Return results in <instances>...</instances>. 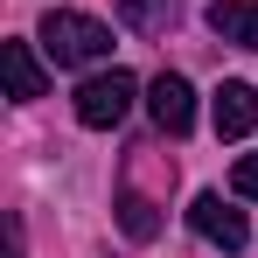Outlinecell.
I'll return each instance as SVG.
<instances>
[{"mask_svg":"<svg viewBox=\"0 0 258 258\" xmlns=\"http://www.w3.org/2000/svg\"><path fill=\"white\" fill-rule=\"evenodd\" d=\"M119 7H126V21L140 35H168L174 28V0H119Z\"/></svg>","mask_w":258,"mask_h":258,"instance_id":"9","label":"cell"},{"mask_svg":"<svg viewBox=\"0 0 258 258\" xmlns=\"http://www.w3.org/2000/svg\"><path fill=\"white\" fill-rule=\"evenodd\" d=\"M147 112H154V126L168 133V140H181V133L196 126V91H188V77L161 70V77L147 84Z\"/></svg>","mask_w":258,"mask_h":258,"instance_id":"4","label":"cell"},{"mask_svg":"<svg viewBox=\"0 0 258 258\" xmlns=\"http://www.w3.org/2000/svg\"><path fill=\"white\" fill-rule=\"evenodd\" d=\"M210 119H216V140H244V133H258V91L251 84H216L210 98Z\"/></svg>","mask_w":258,"mask_h":258,"instance_id":"5","label":"cell"},{"mask_svg":"<svg viewBox=\"0 0 258 258\" xmlns=\"http://www.w3.org/2000/svg\"><path fill=\"white\" fill-rule=\"evenodd\" d=\"M0 70H7V98H21V105L49 91V77H42V63H35L28 42H0Z\"/></svg>","mask_w":258,"mask_h":258,"instance_id":"7","label":"cell"},{"mask_svg":"<svg viewBox=\"0 0 258 258\" xmlns=\"http://www.w3.org/2000/svg\"><path fill=\"white\" fill-rule=\"evenodd\" d=\"M119 230H126L133 244H147V237L161 230V210H154L140 188H119Z\"/></svg>","mask_w":258,"mask_h":258,"instance_id":"8","label":"cell"},{"mask_svg":"<svg viewBox=\"0 0 258 258\" xmlns=\"http://www.w3.org/2000/svg\"><path fill=\"white\" fill-rule=\"evenodd\" d=\"M188 223H196V237H203V244H216V251H230V258L251 244L244 210H230L223 196H196V203H188Z\"/></svg>","mask_w":258,"mask_h":258,"instance_id":"3","label":"cell"},{"mask_svg":"<svg viewBox=\"0 0 258 258\" xmlns=\"http://www.w3.org/2000/svg\"><path fill=\"white\" fill-rule=\"evenodd\" d=\"M133 98H140V84H133L126 70H98V77H84V84H77V126L112 133V126L133 112Z\"/></svg>","mask_w":258,"mask_h":258,"instance_id":"2","label":"cell"},{"mask_svg":"<svg viewBox=\"0 0 258 258\" xmlns=\"http://www.w3.org/2000/svg\"><path fill=\"white\" fill-rule=\"evenodd\" d=\"M210 35H223V42L237 49H258V0H210Z\"/></svg>","mask_w":258,"mask_h":258,"instance_id":"6","label":"cell"},{"mask_svg":"<svg viewBox=\"0 0 258 258\" xmlns=\"http://www.w3.org/2000/svg\"><path fill=\"white\" fill-rule=\"evenodd\" d=\"M42 49L56 70H91L112 56V28L98 14H77V7H49L42 14Z\"/></svg>","mask_w":258,"mask_h":258,"instance_id":"1","label":"cell"},{"mask_svg":"<svg viewBox=\"0 0 258 258\" xmlns=\"http://www.w3.org/2000/svg\"><path fill=\"white\" fill-rule=\"evenodd\" d=\"M230 188H237L244 203H258V154H244V161L230 168Z\"/></svg>","mask_w":258,"mask_h":258,"instance_id":"10","label":"cell"}]
</instances>
